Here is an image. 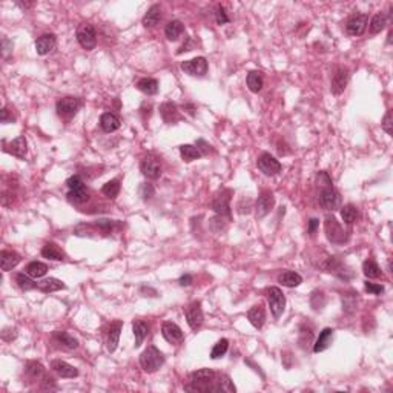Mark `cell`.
<instances>
[{
    "label": "cell",
    "instance_id": "1",
    "mask_svg": "<svg viewBox=\"0 0 393 393\" xmlns=\"http://www.w3.org/2000/svg\"><path fill=\"white\" fill-rule=\"evenodd\" d=\"M165 364V355L155 346H148L140 355V366L146 373H154Z\"/></svg>",
    "mask_w": 393,
    "mask_h": 393
},
{
    "label": "cell",
    "instance_id": "2",
    "mask_svg": "<svg viewBox=\"0 0 393 393\" xmlns=\"http://www.w3.org/2000/svg\"><path fill=\"white\" fill-rule=\"evenodd\" d=\"M324 232L326 237L333 244H342L347 241V232L342 229V226L338 223V220L332 215H327L324 220Z\"/></svg>",
    "mask_w": 393,
    "mask_h": 393
},
{
    "label": "cell",
    "instance_id": "3",
    "mask_svg": "<svg viewBox=\"0 0 393 393\" xmlns=\"http://www.w3.org/2000/svg\"><path fill=\"white\" fill-rule=\"evenodd\" d=\"M77 42L86 51H92L97 46V34L91 23H80L75 31Z\"/></svg>",
    "mask_w": 393,
    "mask_h": 393
},
{
    "label": "cell",
    "instance_id": "4",
    "mask_svg": "<svg viewBox=\"0 0 393 393\" xmlns=\"http://www.w3.org/2000/svg\"><path fill=\"white\" fill-rule=\"evenodd\" d=\"M318 202H320V206L326 211H336L341 203H342V199H341V193L332 186V187H324L318 197Z\"/></svg>",
    "mask_w": 393,
    "mask_h": 393
},
{
    "label": "cell",
    "instance_id": "5",
    "mask_svg": "<svg viewBox=\"0 0 393 393\" xmlns=\"http://www.w3.org/2000/svg\"><path fill=\"white\" fill-rule=\"evenodd\" d=\"M267 303H269L272 315L275 318H280L286 307V297L280 287H270L267 290Z\"/></svg>",
    "mask_w": 393,
    "mask_h": 393
},
{
    "label": "cell",
    "instance_id": "6",
    "mask_svg": "<svg viewBox=\"0 0 393 393\" xmlns=\"http://www.w3.org/2000/svg\"><path fill=\"white\" fill-rule=\"evenodd\" d=\"M230 189H221L212 202V211L220 217H230V199H232Z\"/></svg>",
    "mask_w": 393,
    "mask_h": 393
},
{
    "label": "cell",
    "instance_id": "7",
    "mask_svg": "<svg viewBox=\"0 0 393 393\" xmlns=\"http://www.w3.org/2000/svg\"><path fill=\"white\" fill-rule=\"evenodd\" d=\"M257 166L267 177H273V175H277V174L281 172V163L275 159L273 155H270L269 152L260 154L258 160H257Z\"/></svg>",
    "mask_w": 393,
    "mask_h": 393
},
{
    "label": "cell",
    "instance_id": "8",
    "mask_svg": "<svg viewBox=\"0 0 393 393\" xmlns=\"http://www.w3.org/2000/svg\"><path fill=\"white\" fill-rule=\"evenodd\" d=\"M186 321L192 330H197L202 327V324L205 321V315H203L200 301H193L186 307Z\"/></svg>",
    "mask_w": 393,
    "mask_h": 393
},
{
    "label": "cell",
    "instance_id": "9",
    "mask_svg": "<svg viewBox=\"0 0 393 393\" xmlns=\"http://www.w3.org/2000/svg\"><path fill=\"white\" fill-rule=\"evenodd\" d=\"M80 105H82L80 100L75 97H63V99L57 100L56 109L62 119H71V117H74L77 114Z\"/></svg>",
    "mask_w": 393,
    "mask_h": 393
},
{
    "label": "cell",
    "instance_id": "10",
    "mask_svg": "<svg viewBox=\"0 0 393 393\" xmlns=\"http://www.w3.org/2000/svg\"><path fill=\"white\" fill-rule=\"evenodd\" d=\"M140 171L146 178L151 180H157L162 175V165L159 162V159L154 155H146L144 159L140 163Z\"/></svg>",
    "mask_w": 393,
    "mask_h": 393
},
{
    "label": "cell",
    "instance_id": "11",
    "mask_svg": "<svg viewBox=\"0 0 393 393\" xmlns=\"http://www.w3.org/2000/svg\"><path fill=\"white\" fill-rule=\"evenodd\" d=\"M181 71L193 75V77H203L208 72V60L205 57H195L192 60H186L181 63Z\"/></svg>",
    "mask_w": 393,
    "mask_h": 393
},
{
    "label": "cell",
    "instance_id": "12",
    "mask_svg": "<svg viewBox=\"0 0 393 393\" xmlns=\"http://www.w3.org/2000/svg\"><path fill=\"white\" fill-rule=\"evenodd\" d=\"M275 206V197L270 190H263L258 195V200L255 205V211H257V218H264Z\"/></svg>",
    "mask_w": 393,
    "mask_h": 393
},
{
    "label": "cell",
    "instance_id": "13",
    "mask_svg": "<svg viewBox=\"0 0 393 393\" xmlns=\"http://www.w3.org/2000/svg\"><path fill=\"white\" fill-rule=\"evenodd\" d=\"M349 77H350L349 69L344 68V66H339V68L335 71V74H333V77H332V83H330V91H332V94L339 95V94L344 92V89L347 88V83H349Z\"/></svg>",
    "mask_w": 393,
    "mask_h": 393
},
{
    "label": "cell",
    "instance_id": "14",
    "mask_svg": "<svg viewBox=\"0 0 393 393\" xmlns=\"http://www.w3.org/2000/svg\"><path fill=\"white\" fill-rule=\"evenodd\" d=\"M4 151L5 152H8V154H11V155H14V157H17V159H20V160H23L25 157H26V154H28V143H26V138L23 137V135H20V137H17V138H14L11 143H4Z\"/></svg>",
    "mask_w": 393,
    "mask_h": 393
},
{
    "label": "cell",
    "instance_id": "15",
    "mask_svg": "<svg viewBox=\"0 0 393 393\" xmlns=\"http://www.w3.org/2000/svg\"><path fill=\"white\" fill-rule=\"evenodd\" d=\"M369 17L366 14H355L347 20L346 29L349 35H361L366 31Z\"/></svg>",
    "mask_w": 393,
    "mask_h": 393
},
{
    "label": "cell",
    "instance_id": "16",
    "mask_svg": "<svg viewBox=\"0 0 393 393\" xmlns=\"http://www.w3.org/2000/svg\"><path fill=\"white\" fill-rule=\"evenodd\" d=\"M162 335L163 338L171 342V344H178L183 341L184 335H183V330L180 329V326H177L175 323L172 321H165L163 326H162Z\"/></svg>",
    "mask_w": 393,
    "mask_h": 393
},
{
    "label": "cell",
    "instance_id": "17",
    "mask_svg": "<svg viewBox=\"0 0 393 393\" xmlns=\"http://www.w3.org/2000/svg\"><path fill=\"white\" fill-rule=\"evenodd\" d=\"M56 43H57L56 34H43L35 40V53L38 56H46L56 48Z\"/></svg>",
    "mask_w": 393,
    "mask_h": 393
},
{
    "label": "cell",
    "instance_id": "18",
    "mask_svg": "<svg viewBox=\"0 0 393 393\" xmlns=\"http://www.w3.org/2000/svg\"><path fill=\"white\" fill-rule=\"evenodd\" d=\"M122 329H123V323L122 321H114L111 326H109V330H108V339H106V346H108V350L112 353L117 350V347H119V341H120V333H122Z\"/></svg>",
    "mask_w": 393,
    "mask_h": 393
},
{
    "label": "cell",
    "instance_id": "19",
    "mask_svg": "<svg viewBox=\"0 0 393 393\" xmlns=\"http://www.w3.org/2000/svg\"><path fill=\"white\" fill-rule=\"evenodd\" d=\"M51 369L60 378H77L78 376V370L74 366L68 364L66 361H62V360H54L51 363Z\"/></svg>",
    "mask_w": 393,
    "mask_h": 393
},
{
    "label": "cell",
    "instance_id": "20",
    "mask_svg": "<svg viewBox=\"0 0 393 393\" xmlns=\"http://www.w3.org/2000/svg\"><path fill=\"white\" fill-rule=\"evenodd\" d=\"M22 257L20 254H17L16 251H7L4 249L2 254H0V266H2L4 272H10L13 270L19 263H20Z\"/></svg>",
    "mask_w": 393,
    "mask_h": 393
},
{
    "label": "cell",
    "instance_id": "21",
    "mask_svg": "<svg viewBox=\"0 0 393 393\" xmlns=\"http://www.w3.org/2000/svg\"><path fill=\"white\" fill-rule=\"evenodd\" d=\"M160 114H162V119L165 120V123H168V125L177 123L181 119L177 105L171 103V102H166L160 106Z\"/></svg>",
    "mask_w": 393,
    "mask_h": 393
},
{
    "label": "cell",
    "instance_id": "22",
    "mask_svg": "<svg viewBox=\"0 0 393 393\" xmlns=\"http://www.w3.org/2000/svg\"><path fill=\"white\" fill-rule=\"evenodd\" d=\"M248 320L255 329H261L266 323V310L261 304H257L249 309L248 312Z\"/></svg>",
    "mask_w": 393,
    "mask_h": 393
},
{
    "label": "cell",
    "instance_id": "23",
    "mask_svg": "<svg viewBox=\"0 0 393 393\" xmlns=\"http://www.w3.org/2000/svg\"><path fill=\"white\" fill-rule=\"evenodd\" d=\"M332 341H333V329H330V327L323 329V330L320 332V336H318L315 346H313V352H315V353L324 352L326 349L330 347Z\"/></svg>",
    "mask_w": 393,
    "mask_h": 393
},
{
    "label": "cell",
    "instance_id": "24",
    "mask_svg": "<svg viewBox=\"0 0 393 393\" xmlns=\"http://www.w3.org/2000/svg\"><path fill=\"white\" fill-rule=\"evenodd\" d=\"M100 126H102V129L105 132L111 134V132H114V131H117L120 128V120H119V117H117L115 114L105 112L102 115V119H100Z\"/></svg>",
    "mask_w": 393,
    "mask_h": 393
},
{
    "label": "cell",
    "instance_id": "25",
    "mask_svg": "<svg viewBox=\"0 0 393 393\" xmlns=\"http://www.w3.org/2000/svg\"><path fill=\"white\" fill-rule=\"evenodd\" d=\"M278 283L283 284L284 287H298L301 283H303V278L301 275L297 273V272H292V270H286L283 273L278 275Z\"/></svg>",
    "mask_w": 393,
    "mask_h": 393
},
{
    "label": "cell",
    "instance_id": "26",
    "mask_svg": "<svg viewBox=\"0 0 393 393\" xmlns=\"http://www.w3.org/2000/svg\"><path fill=\"white\" fill-rule=\"evenodd\" d=\"M25 375L31 381H40L45 378V367L37 361H28L25 366Z\"/></svg>",
    "mask_w": 393,
    "mask_h": 393
},
{
    "label": "cell",
    "instance_id": "27",
    "mask_svg": "<svg viewBox=\"0 0 393 393\" xmlns=\"http://www.w3.org/2000/svg\"><path fill=\"white\" fill-rule=\"evenodd\" d=\"M235 385L232 384L230 378L227 375H221V376H215L212 385H211V391H226V393H235Z\"/></svg>",
    "mask_w": 393,
    "mask_h": 393
},
{
    "label": "cell",
    "instance_id": "28",
    "mask_svg": "<svg viewBox=\"0 0 393 393\" xmlns=\"http://www.w3.org/2000/svg\"><path fill=\"white\" fill-rule=\"evenodd\" d=\"M135 86H137L138 91H141L146 95H155L157 92H159V82H157L155 78H151V77L140 78Z\"/></svg>",
    "mask_w": 393,
    "mask_h": 393
},
{
    "label": "cell",
    "instance_id": "29",
    "mask_svg": "<svg viewBox=\"0 0 393 393\" xmlns=\"http://www.w3.org/2000/svg\"><path fill=\"white\" fill-rule=\"evenodd\" d=\"M132 332L135 336V347H140L144 341V338L149 335V324L143 320H137L132 324Z\"/></svg>",
    "mask_w": 393,
    "mask_h": 393
},
{
    "label": "cell",
    "instance_id": "30",
    "mask_svg": "<svg viewBox=\"0 0 393 393\" xmlns=\"http://www.w3.org/2000/svg\"><path fill=\"white\" fill-rule=\"evenodd\" d=\"M62 289H66V286L63 281H60L57 278H48V280L37 283V290H40L43 293H51V292H57Z\"/></svg>",
    "mask_w": 393,
    "mask_h": 393
},
{
    "label": "cell",
    "instance_id": "31",
    "mask_svg": "<svg viewBox=\"0 0 393 393\" xmlns=\"http://www.w3.org/2000/svg\"><path fill=\"white\" fill-rule=\"evenodd\" d=\"M48 272V266L42 261H31L25 267V273H28L31 278H42Z\"/></svg>",
    "mask_w": 393,
    "mask_h": 393
},
{
    "label": "cell",
    "instance_id": "32",
    "mask_svg": "<svg viewBox=\"0 0 393 393\" xmlns=\"http://www.w3.org/2000/svg\"><path fill=\"white\" fill-rule=\"evenodd\" d=\"M160 19H162V8H160V5H152L148 10V13L144 14V17H143V26L152 28V26H155L157 23L160 22Z\"/></svg>",
    "mask_w": 393,
    "mask_h": 393
},
{
    "label": "cell",
    "instance_id": "33",
    "mask_svg": "<svg viewBox=\"0 0 393 393\" xmlns=\"http://www.w3.org/2000/svg\"><path fill=\"white\" fill-rule=\"evenodd\" d=\"M42 257L53 260V261H62L65 258V254L56 243H46L42 248Z\"/></svg>",
    "mask_w": 393,
    "mask_h": 393
},
{
    "label": "cell",
    "instance_id": "34",
    "mask_svg": "<svg viewBox=\"0 0 393 393\" xmlns=\"http://www.w3.org/2000/svg\"><path fill=\"white\" fill-rule=\"evenodd\" d=\"M246 83H248V88H249L252 92L258 94V92L263 89V85H264L263 74H261L260 71H251V72L248 74V80H246Z\"/></svg>",
    "mask_w": 393,
    "mask_h": 393
},
{
    "label": "cell",
    "instance_id": "35",
    "mask_svg": "<svg viewBox=\"0 0 393 393\" xmlns=\"http://www.w3.org/2000/svg\"><path fill=\"white\" fill-rule=\"evenodd\" d=\"M68 202L72 205H83L89 200V192L86 187H80V189H72L68 192Z\"/></svg>",
    "mask_w": 393,
    "mask_h": 393
},
{
    "label": "cell",
    "instance_id": "36",
    "mask_svg": "<svg viewBox=\"0 0 393 393\" xmlns=\"http://www.w3.org/2000/svg\"><path fill=\"white\" fill-rule=\"evenodd\" d=\"M53 338L56 339L57 344H60L62 347L65 349H77L78 347V341L77 338H74L72 335L66 333V332H54L53 333Z\"/></svg>",
    "mask_w": 393,
    "mask_h": 393
},
{
    "label": "cell",
    "instance_id": "37",
    "mask_svg": "<svg viewBox=\"0 0 393 393\" xmlns=\"http://www.w3.org/2000/svg\"><path fill=\"white\" fill-rule=\"evenodd\" d=\"M180 155H181V159L186 163H190L193 160H199L200 157H203V154L199 151V148L192 146V144H181L180 146Z\"/></svg>",
    "mask_w": 393,
    "mask_h": 393
},
{
    "label": "cell",
    "instance_id": "38",
    "mask_svg": "<svg viewBox=\"0 0 393 393\" xmlns=\"http://www.w3.org/2000/svg\"><path fill=\"white\" fill-rule=\"evenodd\" d=\"M183 31H184V26H183V23L180 20H171L166 25V28H165V35H166L168 40L174 42L181 35Z\"/></svg>",
    "mask_w": 393,
    "mask_h": 393
},
{
    "label": "cell",
    "instance_id": "39",
    "mask_svg": "<svg viewBox=\"0 0 393 393\" xmlns=\"http://www.w3.org/2000/svg\"><path fill=\"white\" fill-rule=\"evenodd\" d=\"M341 218H342V221H344L346 224L355 223L357 218H358V209H357V206H353V205H346V206H342V208H341Z\"/></svg>",
    "mask_w": 393,
    "mask_h": 393
},
{
    "label": "cell",
    "instance_id": "40",
    "mask_svg": "<svg viewBox=\"0 0 393 393\" xmlns=\"http://www.w3.org/2000/svg\"><path fill=\"white\" fill-rule=\"evenodd\" d=\"M16 283H17V286L22 289V290H25V292H28V290H35L37 289V283H34L32 280H31V277L28 273H17L16 275Z\"/></svg>",
    "mask_w": 393,
    "mask_h": 393
},
{
    "label": "cell",
    "instance_id": "41",
    "mask_svg": "<svg viewBox=\"0 0 393 393\" xmlns=\"http://www.w3.org/2000/svg\"><path fill=\"white\" fill-rule=\"evenodd\" d=\"M120 192V181L119 180H111L108 183L103 184L102 187V193L105 197H108V199H115L117 195H119Z\"/></svg>",
    "mask_w": 393,
    "mask_h": 393
},
{
    "label": "cell",
    "instance_id": "42",
    "mask_svg": "<svg viewBox=\"0 0 393 393\" xmlns=\"http://www.w3.org/2000/svg\"><path fill=\"white\" fill-rule=\"evenodd\" d=\"M363 272L367 278H378L381 275V269L379 266L376 264V261L373 260H366L364 264H363Z\"/></svg>",
    "mask_w": 393,
    "mask_h": 393
},
{
    "label": "cell",
    "instance_id": "43",
    "mask_svg": "<svg viewBox=\"0 0 393 393\" xmlns=\"http://www.w3.org/2000/svg\"><path fill=\"white\" fill-rule=\"evenodd\" d=\"M385 23H387V17H385V14H382V13H378V14H375L373 17H372V20H370V32L372 34H378V32H381L382 29H384V26H385Z\"/></svg>",
    "mask_w": 393,
    "mask_h": 393
},
{
    "label": "cell",
    "instance_id": "44",
    "mask_svg": "<svg viewBox=\"0 0 393 393\" xmlns=\"http://www.w3.org/2000/svg\"><path fill=\"white\" fill-rule=\"evenodd\" d=\"M229 349V341L226 338H221L220 341H217V344L212 347V352H211V358L212 360H218L221 357L226 355V352Z\"/></svg>",
    "mask_w": 393,
    "mask_h": 393
},
{
    "label": "cell",
    "instance_id": "45",
    "mask_svg": "<svg viewBox=\"0 0 393 393\" xmlns=\"http://www.w3.org/2000/svg\"><path fill=\"white\" fill-rule=\"evenodd\" d=\"M312 338H313L312 329L306 327V326H301V329H300V344H301V347H306V344H310Z\"/></svg>",
    "mask_w": 393,
    "mask_h": 393
},
{
    "label": "cell",
    "instance_id": "46",
    "mask_svg": "<svg viewBox=\"0 0 393 393\" xmlns=\"http://www.w3.org/2000/svg\"><path fill=\"white\" fill-rule=\"evenodd\" d=\"M66 186H68L69 190H72V189L85 187V183H83V180H82L80 175H72V177H69V178L66 180Z\"/></svg>",
    "mask_w": 393,
    "mask_h": 393
},
{
    "label": "cell",
    "instance_id": "47",
    "mask_svg": "<svg viewBox=\"0 0 393 393\" xmlns=\"http://www.w3.org/2000/svg\"><path fill=\"white\" fill-rule=\"evenodd\" d=\"M115 224H117V221L115 220H97L95 223H94V226L95 227H99V229H102L103 232H111L114 227H115Z\"/></svg>",
    "mask_w": 393,
    "mask_h": 393
},
{
    "label": "cell",
    "instance_id": "48",
    "mask_svg": "<svg viewBox=\"0 0 393 393\" xmlns=\"http://www.w3.org/2000/svg\"><path fill=\"white\" fill-rule=\"evenodd\" d=\"M381 128L388 134L391 135L393 134V122H391V111H387V114L384 115L382 119V123H381Z\"/></svg>",
    "mask_w": 393,
    "mask_h": 393
},
{
    "label": "cell",
    "instance_id": "49",
    "mask_svg": "<svg viewBox=\"0 0 393 393\" xmlns=\"http://www.w3.org/2000/svg\"><path fill=\"white\" fill-rule=\"evenodd\" d=\"M317 184L324 187H332V178L326 174V172H318L317 175Z\"/></svg>",
    "mask_w": 393,
    "mask_h": 393
},
{
    "label": "cell",
    "instance_id": "50",
    "mask_svg": "<svg viewBox=\"0 0 393 393\" xmlns=\"http://www.w3.org/2000/svg\"><path fill=\"white\" fill-rule=\"evenodd\" d=\"M154 193H155V189H154L152 184H149V183H143V184H141V187H140V195L143 197V200L151 199V197H154Z\"/></svg>",
    "mask_w": 393,
    "mask_h": 393
},
{
    "label": "cell",
    "instance_id": "51",
    "mask_svg": "<svg viewBox=\"0 0 393 393\" xmlns=\"http://www.w3.org/2000/svg\"><path fill=\"white\" fill-rule=\"evenodd\" d=\"M215 20H217V23L218 25H224V23H229V16H227V13H226V10L223 8V7H218L217 8V13H215Z\"/></svg>",
    "mask_w": 393,
    "mask_h": 393
},
{
    "label": "cell",
    "instance_id": "52",
    "mask_svg": "<svg viewBox=\"0 0 393 393\" xmlns=\"http://www.w3.org/2000/svg\"><path fill=\"white\" fill-rule=\"evenodd\" d=\"M364 287L369 293H373V295H381L384 293V287L381 284H375V283H364Z\"/></svg>",
    "mask_w": 393,
    "mask_h": 393
},
{
    "label": "cell",
    "instance_id": "53",
    "mask_svg": "<svg viewBox=\"0 0 393 393\" xmlns=\"http://www.w3.org/2000/svg\"><path fill=\"white\" fill-rule=\"evenodd\" d=\"M0 122H2L4 125H7V123H13V122H14V117H13V114H10L8 106H5L2 111H0Z\"/></svg>",
    "mask_w": 393,
    "mask_h": 393
},
{
    "label": "cell",
    "instance_id": "54",
    "mask_svg": "<svg viewBox=\"0 0 393 393\" xmlns=\"http://www.w3.org/2000/svg\"><path fill=\"white\" fill-rule=\"evenodd\" d=\"M16 336H17V333H16V330H14L13 327H5V329L2 330V339L7 341V342L13 341Z\"/></svg>",
    "mask_w": 393,
    "mask_h": 393
},
{
    "label": "cell",
    "instance_id": "55",
    "mask_svg": "<svg viewBox=\"0 0 393 393\" xmlns=\"http://www.w3.org/2000/svg\"><path fill=\"white\" fill-rule=\"evenodd\" d=\"M13 40H10V38H7V37H4L2 38V54H4V57H7L11 51H13Z\"/></svg>",
    "mask_w": 393,
    "mask_h": 393
},
{
    "label": "cell",
    "instance_id": "56",
    "mask_svg": "<svg viewBox=\"0 0 393 393\" xmlns=\"http://www.w3.org/2000/svg\"><path fill=\"white\" fill-rule=\"evenodd\" d=\"M195 146L199 148V151L203 154V155H206V154H209L211 152V144L209 143H206L205 140H199L195 143Z\"/></svg>",
    "mask_w": 393,
    "mask_h": 393
},
{
    "label": "cell",
    "instance_id": "57",
    "mask_svg": "<svg viewBox=\"0 0 393 393\" xmlns=\"http://www.w3.org/2000/svg\"><path fill=\"white\" fill-rule=\"evenodd\" d=\"M42 388H43V390H50V388L56 390V388H57V385H56V382H54V379H53V378H48V376H45V378H43V381H42Z\"/></svg>",
    "mask_w": 393,
    "mask_h": 393
},
{
    "label": "cell",
    "instance_id": "58",
    "mask_svg": "<svg viewBox=\"0 0 393 393\" xmlns=\"http://www.w3.org/2000/svg\"><path fill=\"white\" fill-rule=\"evenodd\" d=\"M318 226H320V220H317V218H310V221H309V229H307L309 235H315Z\"/></svg>",
    "mask_w": 393,
    "mask_h": 393
},
{
    "label": "cell",
    "instance_id": "59",
    "mask_svg": "<svg viewBox=\"0 0 393 393\" xmlns=\"http://www.w3.org/2000/svg\"><path fill=\"white\" fill-rule=\"evenodd\" d=\"M192 281H193L192 275H183V277L178 280L180 286H190V284H192Z\"/></svg>",
    "mask_w": 393,
    "mask_h": 393
},
{
    "label": "cell",
    "instance_id": "60",
    "mask_svg": "<svg viewBox=\"0 0 393 393\" xmlns=\"http://www.w3.org/2000/svg\"><path fill=\"white\" fill-rule=\"evenodd\" d=\"M192 40L190 38H187V43H183V46L177 51V54H183V53H187V51H192Z\"/></svg>",
    "mask_w": 393,
    "mask_h": 393
},
{
    "label": "cell",
    "instance_id": "61",
    "mask_svg": "<svg viewBox=\"0 0 393 393\" xmlns=\"http://www.w3.org/2000/svg\"><path fill=\"white\" fill-rule=\"evenodd\" d=\"M140 292L146 297V293H152V297H157L159 293H157V290L155 289H152V287H149V286H141L140 287Z\"/></svg>",
    "mask_w": 393,
    "mask_h": 393
}]
</instances>
